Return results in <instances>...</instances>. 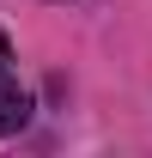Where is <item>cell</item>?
Listing matches in <instances>:
<instances>
[{
    "label": "cell",
    "instance_id": "obj_1",
    "mask_svg": "<svg viewBox=\"0 0 152 158\" xmlns=\"http://www.w3.org/2000/svg\"><path fill=\"white\" fill-rule=\"evenodd\" d=\"M31 110H37V98L24 91L19 79H6V73H0V140L24 134V128H31Z\"/></svg>",
    "mask_w": 152,
    "mask_h": 158
},
{
    "label": "cell",
    "instance_id": "obj_2",
    "mask_svg": "<svg viewBox=\"0 0 152 158\" xmlns=\"http://www.w3.org/2000/svg\"><path fill=\"white\" fill-rule=\"evenodd\" d=\"M6 61H12V43H6V31H0V73H6Z\"/></svg>",
    "mask_w": 152,
    "mask_h": 158
}]
</instances>
